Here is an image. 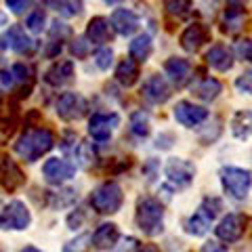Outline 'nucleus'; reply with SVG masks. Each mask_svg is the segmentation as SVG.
<instances>
[{
	"label": "nucleus",
	"instance_id": "5701e85b",
	"mask_svg": "<svg viewBox=\"0 0 252 252\" xmlns=\"http://www.w3.org/2000/svg\"><path fill=\"white\" fill-rule=\"evenodd\" d=\"M139 63L135 59H122L120 63H118V67H116V80L120 82L124 89H130V86H135L139 82Z\"/></svg>",
	"mask_w": 252,
	"mask_h": 252
},
{
	"label": "nucleus",
	"instance_id": "20e7f679",
	"mask_svg": "<svg viewBox=\"0 0 252 252\" xmlns=\"http://www.w3.org/2000/svg\"><path fill=\"white\" fill-rule=\"evenodd\" d=\"M220 185L223 191L227 193V198H231L235 202H242L248 198L250 189H252V172L240 166H223L219 170Z\"/></svg>",
	"mask_w": 252,
	"mask_h": 252
},
{
	"label": "nucleus",
	"instance_id": "393cba45",
	"mask_svg": "<svg viewBox=\"0 0 252 252\" xmlns=\"http://www.w3.org/2000/svg\"><path fill=\"white\" fill-rule=\"evenodd\" d=\"M154 51V42L149 34H139L137 38H132V42L128 44V55L130 59H135L137 63H145L149 59V55Z\"/></svg>",
	"mask_w": 252,
	"mask_h": 252
},
{
	"label": "nucleus",
	"instance_id": "2f4dec72",
	"mask_svg": "<svg viewBox=\"0 0 252 252\" xmlns=\"http://www.w3.org/2000/svg\"><path fill=\"white\" fill-rule=\"evenodd\" d=\"M74 160H76V164H80L82 168H91L97 164V149H94V145L89 143V141H80L74 152Z\"/></svg>",
	"mask_w": 252,
	"mask_h": 252
},
{
	"label": "nucleus",
	"instance_id": "09e8293b",
	"mask_svg": "<svg viewBox=\"0 0 252 252\" xmlns=\"http://www.w3.org/2000/svg\"><path fill=\"white\" fill-rule=\"evenodd\" d=\"M227 9H244L246 6V0H225Z\"/></svg>",
	"mask_w": 252,
	"mask_h": 252
},
{
	"label": "nucleus",
	"instance_id": "ea45409f",
	"mask_svg": "<svg viewBox=\"0 0 252 252\" xmlns=\"http://www.w3.org/2000/svg\"><path fill=\"white\" fill-rule=\"evenodd\" d=\"M114 63V51L112 49H99L97 53H94V65H97L99 69H109Z\"/></svg>",
	"mask_w": 252,
	"mask_h": 252
},
{
	"label": "nucleus",
	"instance_id": "5fc2aeb1",
	"mask_svg": "<svg viewBox=\"0 0 252 252\" xmlns=\"http://www.w3.org/2000/svg\"><path fill=\"white\" fill-rule=\"evenodd\" d=\"M105 2H118V0H105Z\"/></svg>",
	"mask_w": 252,
	"mask_h": 252
},
{
	"label": "nucleus",
	"instance_id": "473e14b6",
	"mask_svg": "<svg viewBox=\"0 0 252 252\" xmlns=\"http://www.w3.org/2000/svg\"><path fill=\"white\" fill-rule=\"evenodd\" d=\"M164 9L170 17L187 19L193 13V0H164Z\"/></svg>",
	"mask_w": 252,
	"mask_h": 252
},
{
	"label": "nucleus",
	"instance_id": "7c9ffc66",
	"mask_svg": "<svg viewBox=\"0 0 252 252\" xmlns=\"http://www.w3.org/2000/svg\"><path fill=\"white\" fill-rule=\"evenodd\" d=\"M11 72L15 78V84L21 86V91H26V97H28L32 91V84H34V67L26 65V63H15Z\"/></svg>",
	"mask_w": 252,
	"mask_h": 252
},
{
	"label": "nucleus",
	"instance_id": "f704fd0d",
	"mask_svg": "<svg viewBox=\"0 0 252 252\" xmlns=\"http://www.w3.org/2000/svg\"><path fill=\"white\" fill-rule=\"evenodd\" d=\"M69 36H72V30H69L67 23H63V21H53V26H51V30H49V38H51V42L63 44Z\"/></svg>",
	"mask_w": 252,
	"mask_h": 252
},
{
	"label": "nucleus",
	"instance_id": "c756f323",
	"mask_svg": "<svg viewBox=\"0 0 252 252\" xmlns=\"http://www.w3.org/2000/svg\"><path fill=\"white\" fill-rule=\"evenodd\" d=\"M46 2H49V6L53 11H57L61 17H65V19L78 17L84 9L82 0H46Z\"/></svg>",
	"mask_w": 252,
	"mask_h": 252
},
{
	"label": "nucleus",
	"instance_id": "3c124183",
	"mask_svg": "<svg viewBox=\"0 0 252 252\" xmlns=\"http://www.w3.org/2000/svg\"><path fill=\"white\" fill-rule=\"evenodd\" d=\"M137 252H160V250H158V248L154 246V244H145V246H143V248H141V246H139V250H137Z\"/></svg>",
	"mask_w": 252,
	"mask_h": 252
},
{
	"label": "nucleus",
	"instance_id": "6e6d98bb",
	"mask_svg": "<svg viewBox=\"0 0 252 252\" xmlns=\"http://www.w3.org/2000/svg\"><path fill=\"white\" fill-rule=\"evenodd\" d=\"M0 91H2V86H0Z\"/></svg>",
	"mask_w": 252,
	"mask_h": 252
},
{
	"label": "nucleus",
	"instance_id": "e433bc0d",
	"mask_svg": "<svg viewBox=\"0 0 252 252\" xmlns=\"http://www.w3.org/2000/svg\"><path fill=\"white\" fill-rule=\"evenodd\" d=\"M15 130H17V120L15 118H0V145L9 143Z\"/></svg>",
	"mask_w": 252,
	"mask_h": 252
},
{
	"label": "nucleus",
	"instance_id": "a19ab883",
	"mask_svg": "<svg viewBox=\"0 0 252 252\" xmlns=\"http://www.w3.org/2000/svg\"><path fill=\"white\" fill-rule=\"evenodd\" d=\"M235 89H238L242 94H252V67L242 72L238 78H235Z\"/></svg>",
	"mask_w": 252,
	"mask_h": 252
},
{
	"label": "nucleus",
	"instance_id": "ddd939ff",
	"mask_svg": "<svg viewBox=\"0 0 252 252\" xmlns=\"http://www.w3.org/2000/svg\"><path fill=\"white\" fill-rule=\"evenodd\" d=\"M244 231H246V217L242 212H229L219 220V225L215 227V233L220 242L225 244H235L242 240Z\"/></svg>",
	"mask_w": 252,
	"mask_h": 252
},
{
	"label": "nucleus",
	"instance_id": "a878e982",
	"mask_svg": "<svg viewBox=\"0 0 252 252\" xmlns=\"http://www.w3.org/2000/svg\"><path fill=\"white\" fill-rule=\"evenodd\" d=\"M128 130L135 139H147L149 132H152V120H149V114L143 112V109L132 112L130 120H128Z\"/></svg>",
	"mask_w": 252,
	"mask_h": 252
},
{
	"label": "nucleus",
	"instance_id": "7ed1b4c3",
	"mask_svg": "<svg viewBox=\"0 0 252 252\" xmlns=\"http://www.w3.org/2000/svg\"><path fill=\"white\" fill-rule=\"evenodd\" d=\"M89 202L97 215H116L124 204V191L116 181H103L91 191Z\"/></svg>",
	"mask_w": 252,
	"mask_h": 252
},
{
	"label": "nucleus",
	"instance_id": "c9c22d12",
	"mask_svg": "<svg viewBox=\"0 0 252 252\" xmlns=\"http://www.w3.org/2000/svg\"><path fill=\"white\" fill-rule=\"evenodd\" d=\"M91 49H93V44L89 42V38H86V36L74 38L72 44H69V53H72L76 59H84V57H89Z\"/></svg>",
	"mask_w": 252,
	"mask_h": 252
},
{
	"label": "nucleus",
	"instance_id": "cd10ccee",
	"mask_svg": "<svg viewBox=\"0 0 252 252\" xmlns=\"http://www.w3.org/2000/svg\"><path fill=\"white\" fill-rule=\"evenodd\" d=\"M76 200H78V191L72 189V187H61V189H57V191L49 193V206L53 210L69 208Z\"/></svg>",
	"mask_w": 252,
	"mask_h": 252
},
{
	"label": "nucleus",
	"instance_id": "2eb2a0df",
	"mask_svg": "<svg viewBox=\"0 0 252 252\" xmlns=\"http://www.w3.org/2000/svg\"><path fill=\"white\" fill-rule=\"evenodd\" d=\"M141 94L143 99H147L149 103L154 105H160V103H166L170 99V86H168V80L164 76H158V74H152L143 82L141 86Z\"/></svg>",
	"mask_w": 252,
	"mask_h": 252
},
{
	"label": "nucleus",
	"instance_id": "4d7b16f0",
	"mask_svg": "<svg viewBox=\"0 0 252 252\" xmlns=\"http://www.w3.org/2000/svg\"><path fill=\"white\" fill-rule=\"evenodd\" d=\"M0 252H2V250H0Z\"/></svg>",
	"mask_w": 252,
	"mask_h": 252
},
{
	"label": "nucleus",
	"instance_id": "4c0bfd02",
	"mask_svg": "<svg viewBox=\"0 0 252 252\" xmlns=\"http://www.w3.org/2000/svg\"><path fill=\"white\" fill-rule=\"evenodd\" d=\"M233 53L240 61H246L252 63V40L250 38H244V40H238L233 46Z\"/></svg>",
	"mask_w": 252,
	"mask_h": 252
},
{
	"label": "nucleus",
	"instance_id": "6e6552de",
	"mask_svg": "<svg viewBox=\"0 0 252 252\" xmlns=\"http://www.w3.org/2000/svg\"><path fill=\"white\" fill-rule=\"evenodd\" d=\"M0 46L6 49V51H13V53L21 55V57H30V55L36 53L38 42L21 26H11L2 34V38H0Z\"/></svg>",
	"mask_w": 252,
	"mask_h": 252
},
{
	"label": "nucleus",
	"instance_id": "1a4fd4ad",
	"mask_svg": "<svg viewBox=\"0 0 252 252\" xmlns=\"http://www.w3.org/2000/svg\"><path fill=\"white\" fill-rule=\"evenodd\" d=\"M164 175H166L168 183L172 187L185 189L195 179V164L185 160V158H170L166 162V166H164Z\"/></svg>",
	"mask_w": 252,
	"mask_h": 252
},
{
	"label": "nucleus",
	"instance_id": "4468645a",
	"mask_svg": "<svg viewBox=\"0 0 252 252\" xmlns=\"http://www.w3.org/2000/svg\"><path fill=\"white\" fill-rule=\"evenodd\" d=\"M26 183V177L19 168V164L13 160L9 154H0V185L6 191H17V189Z\"/></svg>",
	"mask_w": 252,
	"mask_h": 252
},
{
	"label": "nucleus",
	"instance_id": "b1692460",
	"mask_svg": "<svg viewBox=\"0 0 252 252\" xmlns=\"http://www.w3.org/2000/svg\"><path fill=\"white\" fill-rule=\"evenodd\" d=\"M193 94L198 97L200 101H206V103H210V101H215L220 93H223V84H220V80H217V78H202V80L193 86Z\"/></svg>",
	"mask_w": 252,
	"mask_h": 252
},
{
	"label": "nucleus",
	"instance_id": "58836bf2",
	"mask_svg": "<svg viewBox=\"0 0 252 252\" xmlns=\"http://www.w3.org/2000/svg\"><path fill=\"white\" fill-rule=\"evenodd\" d=\"M44 21H46L44 13H42L40 9H36V11H32V13L28 15L26 28H28L30 32H34V34H38V32H42V30H44Z\"/></svg>",
	"mask_w": 252,
	"mask_h": 252
},
{
	"label": "nucleus",
	"instance_id": "f3484780",
	"mask_svg": "<svg viewBox=\"0 0 252 252\" xmlns=\"http://www.w3.org/2000/svg\"><path fill=\"white\" fill-rule=\"evenodd\" d=\"M109 23L116 34L120 36H132L135 32L139 30V15L132 11V9H116L112 15H109Z\"/></svg>",
	"mask_w": 252,
	"mask_h": 252
},
{
	"label": "nucleus",
	"instance_id": "aec40b11",
	"mask_svg": "<svg viewBox=\"0 0 252 252\" xmlns=\"http://www.w3.org/2000/svg\"><path fill=\"white\" fill-rule=\"evenodd\" d=\"M164 74L175 86H183L189 78H191V63L183 57H170L164 63Z\"/></svg>",
	"mask_w": 252,
	"mask_h": 252
},
{
	"label": "nucleus",
	"instance_id": "864d4df0",
	"mask_svg": "<svg viewBox=\"0 0 252 252\" xmlns=\"http://www.w3.org/2000/svg\"><path fill=\"white\" fill-rule=\"evenodd\" d=\"M2 26H6V15L0 13V30H2Z\"/></svg>",
	"mask_w": 252,
	"mask_h": 252
},
{
	"label": "nucleus",
	"instance_id": "a18cd8bd",
	"mask_svg": "<svg viewBox=\"0 0 252 252\" xmlns=\"http://www.w3.org/2000/svg\"><path fill=\"white\" fill-rule=\"evenodd\" d=\"M6 6H9V11L15 13V15H19L28 9V4H30V0H4Z\"/></svg>",
	"mask_w": 252,
	"mask_h": 252
},
{
	"label": "nucleus",
	"instance_id": "39448f33",
	"mask_svg": "<svg viewBox=\"0 0 252 252\" xmlns=\"http://www.w3.org/2000/svg\"><path fill=\"white\" fill-rule=\"evenodd\" d=\"M220 210H223V202L219 198H204L200 208L185 220V231L189 235H193V238L206 235L210 231V225L215 223V219L220 215Z\"/></svg>",
	"mask_w": 252,
	"mask_h": 252
},
{
	"label": "nucleus",
	"instance_id": "37998d69",
	"mask_svg": "<svg viewBox=\"0 0 252 252\" xmlns=\"http://www.w3.org/2000/svg\"><path fill=\"white\" fill-rule=\"evenodd\" d=\"M139 250V240L137 238H126L116 244L114 252H137Z\"/></svg>",
	"mask_w": 252,
	"mask_h": 252
},
{
	"label": "nucleus",
	"instance_id": "603ef678",
	"mask_svg": "<svg viewBox=\"0 0 252 252\" xmlns=\"http://www.w3.org/2000/svg\"><path fill=\"white\" fill-rule=\"evenodd\" d=\"M21 252H42V250H40V248H36V246H26Z\"/></svg>",
	"mask_w": 252,
	"mask_h": 252
},
{
	"label": "nucleus",
	"instance_id": "c85d7f7f",
	"mask_svg": "<svg viewBox=\"0 0 252 252\" xmlns=\"http://www.w3.org/2000/svg\"><path fill=\"white\" fill-rule=\"evenodd\" d=\"M233 137L240 141H246L252 137V114L250 112H238L231 120Z\"/></svg>",
	"mask_w": 252,
	"mask_h": 252
},
{
	"label": "nucleus",
	"instance_id": "f03ea898",
	"mask_svg": "<svg viewBox=\"0 0 252 252\" xmlns=\"http://www.w3.org/2000/svg\"><path fill=\"white\" fill-rule=\"evenodd\" d=\"M135 223L147 238L160 235L164 231V206H162V202L152 198V195H141L137 200Z\"/></svg>",
	"mask_w": 252,
	"mask_h": 252
},
{
	"label": "nucleus",
	"instance_id": "f257e3e1",
	"mask_svg": "<svg viewBox=\"0 0 252 252\" xmlns=\"http://www.w3.org/2000/svg\"><path fill=\"white\" fill-rule=\"evenodd\" d=\"M55 147V135L49 128H28L15 143V152L26 162H38L42 156H46Z\"/></svg>",
	"mask_w": 252,
	"mask_h": 252
},
{
	"label": "nucleus",
	"instance_id": "9b49d317",
	"mask_svg": "<svg viewBox=\"0 0 252 252\" xmlns=\"http://www.w3.org/2000/svg\"><path fill=\"white\" fill-rule=\"evenodd\" d=\"M120 126V114L116 112H97L89 118V135L103 143L114 135V130Z\"/></svg>",
	"mask_w": 252,
	"mask_h": 252
},
{
	"label": "nucleus",
	"instance_id": "412c9836",
	"mask_svg": "<svg viewBox=\"0 0 252 252\" xmlns=\"http://www.w3.org/2000/svg\"><path fill=\"white\" fill-rule=\"evenodd\" d=\"M120 242V229L116 223H101L93 233V246L97 250H114Z\"/></svg>",
	"mask_w": 252,
	"mask_h": 252
},
{
	"label": "nucleus",
	"instance_id": "bb28decb",
	"mask_svg": "<svg viewBox=\"0 0 252 252\" xmlns=\"http://www.w3.org/2000/svg\"><path fill=\"white\" fill-rule=\"evenodd\" d=\"M246 19H248L246 9H227L220 26H223L225 34H238V32L246 28Z\"/></svg>",
	"mask_w": 252,
	"mask_h": 252
},
{
	"label": "nucleus",
	"instance_id": "9d476101",
	"mask_svg": "<svg viewBox=\"0 0 252 252\" xmlns=\"http://www.w3.org/2000/svg\"><path fill=\"white\" fill-rule=\"evenodd\" d=\"M42 177L51 185H63L76 177V164L65 158H49L42 164Z\"/></svg>",
	"mask_w": 252,
	"mask_h": 252
},
{
	"label": "nucleus",
	"instance_id": "a211bd4d",
	"mask_svg": "<svg viewBox=\"0 0 252 252\" xmlns=\"http://www.w3.org/2000/svg\"><path fill=\"white\" fill-rule=\"evenodd\" d=\"M74 61L69 59H63V61H55L53 65L46 69L44 74V82L55 86V89H59V86H65L74 80Z\"/></svg>",
	"mask_w": 252,
	"mask_h": 252
},
{
	"label": "nucleus",
	"instance_id": "79ce46f5",
	"mask_svg": "<svg viewBox=\"0 0 252 252\" xmlns=\"http://www.w3.org/2000/svg\"><path fill=\"white\" fill-rule=\"evenodd\" d=\"M78 143H80V141H78V135H76V132L67 130V132H63V137H61V143H59V145H61V149H63L65 154H72V156H74Z\"/></svg>",
	"mask_w": 252,
	"mask_h": 252
},
{
	"label": "nucleus",
	"instance_id": "49530a36",
	"mask_svg": "<svg viewBox=\"0 0 252 252\" xmlns=\"http://www.w3.org/2000/svg\"><path fill=\"white\" fill-rule=\"evenodd\" d=\"M0 86H2V89H13L15 86V78H13L11 69H2V72H0Z\"/></svg>",
	"mask_w": 252,
	"mask_h": 252
},
{
	"label": "nucleus",
	"instance_id": "de8ad7c7",
	"mask_svg": "<svg viewBox=\"0 0 252 252\" xmlns=\"http://www.w3.org/2000/svg\"><path fill=\"white\" fill-rule=\"evenodd\" d=\"M82 220H84L82 210H76V212H72V215L67 217V225H69V229H78V227L82 225Z\"/></svg>",
	"mask_w": 252,
	"mask_h": 252
},
{
	"label": "nucleus",
	"instance_id": "6ab92c4d",
	"mask_svg": "<svg viewBox=\"0 0 252 252\" xmlns=\"http://www.w3.org/2000/svg\"><path fill=\"white\" fill-rule=\"evenodd\" d=\"M86 38L91 44H107L114 38V28L107 17H93L86 26Z\"/></svg>",
	"mask_w": 252,
	"mask_h": 252
},
{
	"label": "nucleus",
	"instance_id": "8fccbe9b",
	"mask_svg": "<svg viewBox=\"0 0 252 252\" xmlns=\"http://www.w3.org/2000/svg\"><path fill=\"white\" fill-rule=\"evenodd\" d=\"M206 252H229L225 246H220V244H215V242H210L208 246H206Z\"/></svg>",
	"mask_w": 252,
	"mask_h": 252
},
{
	"label": "nucleus",
	"instance_id": "4be33fe9",
	"mask_svg": "<svg viewBox=\"0 0 252 252\" xmlns=\"http://www.w3.org/2000/svg\"><path fill=\"white\" fill-rule=\"evenodd\" d=\"M206 63L217 72H229L233 67V53L225 44H212L206 51Z\"/></svg>",
	"mask_w": 252,
	"mask_h": 252
},
{
	"label": "nucleus",
	"instance_id": "0eeeda50",
	"mask_svg": "<svg viewBox=\"0 0 252 252\" xmlns=\"http://www.w3.org/2000/svg\"><path fill=\"white\" fill-rule=\"evenodd\" d=\"M55 112H57L61 120L76 122V120H80V118H84L86 112H89V101H86L80 93H72V91L61 93L57 101H55Z\"/></svg>",
	"mask_w": 252,
	"mask_h": 252
},
{
	"label": "nucleus",
	"instance_id": "c03bdc74",
	"mask_svg": "<svg viewBox=\"0 0 252 252\" xmlns=\"http://www.w3.org/2000/svg\"><path fill=\"white\" fill-rule=\"evenodd\" d=\"M175 141H177V137L172 135V132H162V135L156 139V147L158 149H170Z\"/></svg>",
	"mask_w": 252,
	"mask_h": 252
},
{
	"label": "nucleus",
	"instance_id": "423d86ee",
	"mask_svg": "<svg viewBox=\"0 0 252 252\" xmlns=\"http://www.w3.org/2000/svg\"><path fill=\"white\" fill-rule=\"evenodd\" d=\"M32 225V212L21 200H11L0 210V229L2 231H23Z\"/></svg>",
	"mask_w": 252,
	"mask_h": 252
},
{
	"label": "nucleus",
	"instance_id": "72a5a7b5",
	"mask_svg": "<svg viewBox=\"0 0 252 252\" xmlns=\"http://www.w3.org/2000/svg\"><path fill=\"white\" fill-rule=\"evenodd\" d=\"M91 244H93V235L91 233H80V235H76L74 240H69L65 246H63L61 252H89Z\"/></svg>",
	"mask_w": 252,
	"mask_h": 252
},
{
	"label": "nucleus",
	"instance_id": "dca6fc26",
	"mask_svg": "<svg viewBox=\"0 0 252 252\" xmlns=\"http://www.w3.org/2000/svg\"><path fill=\"white\" fill-rule=\"evenodd\" d=\"M210 40V28L206 23H191L181 34V46L187 53H198Z\"/></svg>",
	"mask_w": 252,
	"mask_h": 252
},
{
	"label": "nucleus",
	"instance_id": "f8f14e48",
	"mask_svg": "<svg viewBox=\"0 0 252 252\" xmlns=\"http://www.w3.org/2000/svg\"><path fill=\"white\" fill-rule=\"evenodd\" d=\"M172 116L185 128H198L210 118V112L204 105H195L193 101H179L172 109Z\"/></svg>",
	"mask_w": 252,
	"mask_h": 252
}]
</instances>
